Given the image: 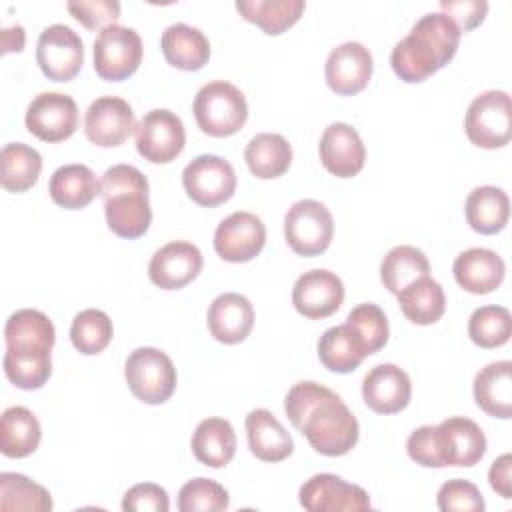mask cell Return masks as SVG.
I'll return each mask as SVG.
<instances>
[{"label": "cell", "instance_id": "obj_20", "mask_svg": "<svg viewBox=\"0 0 512 512\" xmlns=\"http://www.w3.org/2000/svg\"><path fill=\"white\" fill-rule=\"evenodd\" d=\"M202 270V252L184 240L164 244L154 252L148 264L152 284L162 290H178L190 284Z\"/></svg>", "mask_w": 512, "mask_h": 512}, {"label": "cell", "instance_id": "obj_9", "mask_svg": "<svg viewBox=\"0 0 512 512\" xmlns=\"http://www.w3.org/2000/svg\"><path fill=\"white\" fill-rule=\"evenodd\" d=\"M142 62V40L134 28L110 24L94 40V70L102 80L120 82L132 76Z\"/></svg>", "mask_w": 512, "mask_h": 512}, {"label": "cell", "instance_id": "obj_28", "mask_svg": "<svg viewBox=\"0 0 512 512\" xmlns=\"http://www.w3.org/2000/svg\"><path fill=\"white\" fill-rule=\"evenodd\" d=\"M48 192L58 206L80 210L100 194V182L86 164H64L50 176Z\"/></svg>", "mask_w": 512, "mask_h": 512}, {"label": "cell", "instance_id": "obj_12", "mask_svg": "<svg viewBox=\"0 0 512 512\" xmlns=\"http://www.w3.org/2000/svg\"><path fill=\"white\" fill-rule=\"evenodd\" d=\"M36 62L48 80L70 82L82 68L84 44L70 26L52 24L38 36Z\"/></svg>", "mask_w": 512, "mask_h": 512}, {"label": "cell", "instance_id": "obj_21", "mask_svg": "<svg viewBox=\"0 0 512 512\" xmlns=\"http://www.w3.org/2000/svg\"><path fill=\"white\" fill-rule=\"evenodd\" d=\"M318 152L322 166L338 178L356 176L366 162V148L362 138L346 122H332L322 132Z\"/></svg>", "mask_w": 512, "mask_h": 512}, {"label": "cell", "instance_id": "obj_10", "mask_svg": "<svg viewBox=\"0 0 512 512\" xmlns=\"http://www.w3.org/2000/svg\"><path fill=\"white\" fill-rule=\"evenodd\" d=\"M182 186L192 202L214 208L234 196L236 172L228 160L216 154H200L182 170Z\"/></svg>", "mask_w": 512, "mask_h": 512}, {"label": "cell", "instance_id": "obj_24", "mask_svg": "<svg viewBox=\"0 0 512 512\" xmlns=\"http://www.w3.org/2000/svg\"><path fill=\"white\" fill-rule=\"evenodd\" d=\"M454 278L460 288L470 294L494 292L506 274V264L490 248H468L460 252L452 264Z\"/></svg>", "mask_w": 512, "mask_h": 512}, {"label": "cell", "instance_id": "obj_32", "mask_svg": "<svg viewBox=\"0 0 512 512\" xmlns=\"http://www.w3.org/2000/svg\"><path fill=\"white\" fill-rule=\"evenodd\" d=\"M248 170L260 178L270 180L282 176L292 164V146L282 134L260 132L250 138L244 150Z\"/></svg>", "mask_w": 512, "mask_h": 512}, {"label": "cell", "instance_id": "obj_22", "mask_svg": "<svg viewBox=\"0 0 512 512\" xmlns=\"http://www.w3.org/2000/svg\"><path fill=\"white\" fill-rule=\"evenodd\" d=\"M362 398L376 414L402 412L412 398L410 376L396 364H378L362 380Z\"/></svg>", "mask_w": 512, "mask_h": 512}, {"label": "cell", "instance_id": "obj_3", "mask_svg": "<svg viewBox=\"0 0 512 512\" xmlns=\"http://www.w3.org/2000/svg\"><path fill=\"white\" fill-rule=\"evenodd\" d=\"M460 36V28L446 14H424L392 48L390 66L400 80L422 82L454 58Z\"/></svg>", "mask_w": 512, "mask_h": 512}, {"label": "cell", "instance_id": "obj_43", "mask_svg": "<svg viewBox=\"0 0 512 512\" xmlns=\"http://www.w3.org/2000/svg\"><path fill=\"white\" fill-rule=\"evenodd\" d=\"M436 502L442 512H482L484 510V498L478 486L462 478L444 482L438 490Z\"/></svg>", "mask_w": 512, "mask_h": 512}, {"label": "cell", "instance_id": "obj_13", "mask_svg": "<svg viewBox=\"0 0 512 512\" xmlns=\"http://www.w3.org/2000/svg\"><path fill=\"white\" fill-rule=\"evenodd\" d=\"M26 128L38 140L62 142L78 128V106L72 96L62 92H42L26 108Z\"/></svg>", "mask_w": 512, "mask_h": 512}, {"label": "cell", "instance_id": "obj_19", "mask_svg": "<svg viewBox=\"0 0 512 512\" xmlns=\"http://www.w3.org/2000/svg\"><path fill=\"white\" fill-rule=\"evenodd\" d=\"M374 70V60L370 50L360 42H344L326 58L324 76L332 92L340 96H352L362 92Z\"/></svg>", "mask_w": 512, "mask_h": 512}, {"label": "cell", "instance_id": "obj_37", "mask_svg": "<svg viewBox=\"0 0 512 512\" xmlns=\"http://www.w3.org/2000/svg\"><path fill=\"white\" fill-rule=\"evenodd\" d=\"M424 276H430V262L416 246H394L380 262V280L392 294H398L402 288Z\"/></svg>", "mask_w": 512, "mask_h": 512}, {"label": "cell", "instance_id": "obj_42", "mask_svg": "<svg viewBox=\"0 0 512 512\" xmlns=\"http://www.w3.org/2000/svg\"><path fill=\"white\" fill-rule=\"evenodd\" d=\"M228 506V490L210 478L188 480L178 492L180 512H222Z\"/></svg>", "mask_w": 512, "mask_h": 512}, {"label": "cell", "instance_id": "obj_44", "mask_svg": "<svg viewBox=\"0 0 512 512\" xmlns=\"http://www.w3.org/2000/svg\"><path fill=\"white\" fill-rule=\"evenodd\" d=\"M68 12L86 28H106L110 24H116L120 16V2L116 0H80V2H68Z\"/></svg>", "mask_w": 512, "mask_h": 512}, {"label": "cell", "instance_id": "obj_31", "mask_svg": "<svg viewBox=\"0 0 512 512\" xmlns=\"http://www.w3.org/2000/svg\"><path fill=\"white\" fill-rule=\"evenodd\" d=\"M42 438L38 418L26 406H10L0 416V452L6 458H26Z\"/></svg>", "mask_w": 512, "mask_h": 512}, {"label": "cell", "instance_id": "obj_29", "mask_svg": "<svg viewBox=\"0 0 512 512\" xmlns=\"http://www.w3.org/2000/svg\"><path fill=\"white\" fill-rule=\"evenodd\" d=\"M196 460L210 468H224L236 454V434L228 420L212 416L198 422L192 434Z\"/></svg>", "mask_w": 512, "mask_h": 512}, {"label": "cell", "instance_id": "obj_33", "mask_svg": "<svg viewBox=\"0 0 512 512\" xmlns=\"http://www.w3.org/2000/svg\"><path fill=\"white\" fill-rule=\"evenodd\" d=\"M318 358L330 372H354L366 358L364 346L348 324L328 328L318 340Z\"/></svg>", "mask_w": 512, "mask_h": 512}, {"label": "cell", "instance_id": "obj_26", "mask_svg": "<svg viewBox=\"0 0 512 512\" xmlns=\"http://www.w3.org/2000/svg\"><path fill=\"white\" fill-rule=\"evenodd\" d=\"M160 48L166 62L178 70H200L210 58V42L196 26L176 22L170 24L160 38Z\"/></svg>", "mask_w": 512, "mask_h": 512}, {"label": "cell", "instance_id": "obj_35", "mask_svg": "<svg viewBox=\"0 0 512 512\" xmlns=\"http://www.w3.org/2000/svg\"><path fill=\"white\" fill-rule=\"evenodd\" d=\"M306 8L304 0H238L236 10L240 16L262 32L276 36L294 26Z\"/></svg>", "mask_w": 512, "mask_h": 512}, {"label": "cell", "instance_id": "obj_36", "mask_svg": "<svg viewBox=\"0 0 512 512\" xmlns=\"http://www.w3.org/2000/svg\"><path fill=\"white\" fill-rule=\"evenodd\" d=\"M0 182L8 192L30 190L42 172V156L24 142H10L0 150Z\"/></svg>", "mask_w": 512, "mask_h": 512}, {"label": "cell", "instance_id": "obj_40", "mask_svg": "<svg viewBox=\"0 0 512 512\" xmlns=\"http://www.w3.org/2000/svg\"><path fill=\"white\" fill-rule=\"evenodd\" d=\"M512 316L504 306H480L468 318V336L480 348H498L510 340Z\"/></svg>", "mask_w": 512, "mask_h": 512}, {"label": "cell", "instance_id": "obj_46", "mask_svg": "<svg viewBox=\"0 0 512 512\" xmlns=\"http://www.w3.org/2000/svg\"><path fill=\"white\" fill-rule=\"evenodd\" d=\"M442 14H446L460 32H470L480 26L488 12V2L484 0H442L440 2Z\"/></svg>", "mask_w": 512, "mask_h": 512}, {"label": "cell", "instance_id": "obj_8", "mask_svg": "<svg viewBox=\"0 0 512 512\" xmlns=\"http://www.w3.org/2000/svg\"><path fill=\"white\" fill-rule=\"evenodd\" d=\"M334 236L330 210L312 198L294 202L284 216V238L292 252L304 258L322 254Z\"/></svg>", "mask_w": 512, "mask_h": 512}, {"label": "cell", "instance_id": "obj_14", "mask_svg": "<svg viewBox=\"0 0 512 512\" xmlns=\"http://www.w3.org/2000/svg\"><path fill=\"white\" fill-rule=\"evenodd\" d=\"M298 500L308 512H348L372 508L370 496L362 486L350 484L330 472L310 476L300 486Z\"/></svg>", "mask_w": 512, "mask_h": 512}, {"label": "cell", "instance_id": "obj_34", "mask_svg": "<svg viewBox=\"0 0 512 512\" xmlns=\"http://www.w3.org/2000/svg\"><path fill=\"white\" fill-rule=\"evenodd\" d=\"M398 304L402 314L420 326H428L434 324L442 318L444 310H446V296L442 286L430 278H418L412 284H408L406 288H402L398 294Z\"/></svg>", "mask_w": 512, "mask_h": 512}, {"label": "cell", "instance_id": "obj_15", "mask_svg": "<svg viewBox=\"0 0 512 512\" xmlns=\"http://www.w3.org/2000/svg\"><path fill=\"white\" fill-rule=\"evenodd\" d=\"M436 450L444 466H474L486 454V436L482 428L466 416H450L434 426Z\"/></svg>", "mask_w": 512, "mask_h": 512}, {"label": "cell", "instance_id": "obj_48", "mask_svg": "<svg viewBox=\"0 0 512 512\" xmlns=\"http://www.w3.org/2000/svg\"><path fill=\"white\" fill-rule=\"evenodd\" d=\"M488 482L492 490L504 500L512 498V456L508 452L492 462L488 470Z\"/></svg>", "mask_w": 512, "mask_h": 512}, {"label": "cell", "instance_id": "obj_11", "mask_svg": "<svg viewBox=\"0 0 512 512\" xmlns=\"http://www.w3.org/2000/svg\"><path fill=\"white\" fill-rule=\"evenodd\" d=\"M134 134L138 154L152 164H168L176 160L186 144L182 120L166 108L146 112L136 124Z\"/></svg>", "mask_w": 512, "mask_h": 512}, {"label": "cell", "instance_id": "obj_4", "mask_svg": "<svg viewBox=\"0 0 512 512\" xmlns=\"http://www.w3.org/2000/svg\"><path fill=\"white\" fill-rule=\"evenodd\" d=\"M108 228L126 240L140 238L152 222L148 180L132 164L110 166L100 180Z\"/></svg>", "mask_w": 512, "mask_h": 512}, {"label": "cell", "instance_id": "obj_30", "mask_svg": "<svg viewBox=\"0 0 512 512\" xmlns=\"http://www.w3.org/2000/svg\"><path fill=\"white\" fill-rule=\"evenodd\" d=\"M464 214L474 232L496 234L508 224V194L498 186H476L464 202Z\"/></svg>", "mask_w": 512, "mask_h": 512}, {"label": "cell", "instance_id": "obj_41", "mask_svg": "<svg viewBox=\"0 0 512 512\" xmlns=\"http://www.w3.org/2000/svg\"><path fill=\"white\" fill-rule=\"evenodd\" d=\"M346 324L360 338L366 356L376 354L388 342V320L378 304L366 302L354 306L346 316Z\"/></svg>", "mask_w": 512, "mask_h": 512}, {"label": "cell", "instance_id": "obj_47", "mask_svg": "<svg viewBox=\"0 0 512 512\" xmlns=\"http://www.w3.org/2000/svg\"><path fill=\"white\" fill-rule=\"evenodd\" d=\"M406 452L408 456L426 468H442L438 450H436V438H434V426L426 424L416 428L408 440H406Z\"/></svg>", "mask_w": 512, "mask_h": 512}, {"label": "cell", "instance_id": "obj_23", "mask_svg": "<svg viewBox=\"0 0 512 512\" xmlns=\"http://www.w3.org/2000/svg\"><path fill=\"white\" fill-rule=\"evenodd\" d=\"M254 326V308L250 300L238 292L216 296L208 308V330L222 344H240Z\"/></svg>", "mask_w": 512, "mask_h": 512}, {"label": "cell", "instance_id": "obj_2", "mask_svg": "<svg viewBox=\"0 0 512 512\" xmlns=\"http://www.w3.org/2000/svg\"><path fill=\"white\" fill-rule=\"evenodd\" d=\"M56 340L52 320L34 308L8 316L4 326V374L20 390L42 388L52 374V346Z\"/></svg>", "mask_w": 512, "mask_h": 512}, {"label": "cell", "instance_id": "obj_25", "mask_svg": "<svg viewBox=\"0 0 512 512\" xmlns=\"http://www.w3.org/2000/svg\"><path fill=\"white\" fill-rule=\"evenodd\" d=\"M246 436L250 452L264 462H282L294 450V440L282 422L266 408H256L246 416Z\"/></svg>", "mask_w": 512, "mask_h": 512}, {"label": "cell", "instance_id": "obj_39", "mask_svg": "<svg viewBox=\"0 0 512 512\" xmlns=\"http://www.w3.org/2000/svg\"><path fill=\"white\" fill-rule=\"evenodd\" d=\"M114 328L106 312L98 308H86L78 312L70 326V340L80 354H100L112 340Z\"/></svg>", "mask_w": 512, "mask_h": 512}, {"label": "cell", "instance_id": "obj_16", "mask_svg": "<svg viewBox=\"0 0 512 512\" xmlns=\"http://www.w3.org/2000/svg\"><path fill=\"white\" fill-rule=\"evenodd\" d=\"M266 244V226L260 216L238 210L226 216L214 232V250L226 262H248Z\"/></svg>", "mask_w": 512, "mask_h": 512}, {"label": "cell", "instance_id": "obj_6", "mask_svg": "<svg viewBox=\"0 0 512 512\" xmlns=\"http://www.w3.org/2000/svg\"><path fill=\"white\" fill-rule=\"evenodd\" d=\"M130 392L144 404H164L176 390V368L168 354L158 348H136L124 364Z\"/></svg>", "mask_w": 512, "mask_h": 512}, {"label": "cell", "instance_id": "obj_38", "mask_svg": "<svg viewBox=\"0 0 512 512\" xmlns=\"http://www.w3.org/2000/svg\"><path fill=\"white\" fill-rule=\"evenodd\" d=\"M0 510H26V512H50V492L30 480L24 474L2 472L0 474Z\"/></svg>", "mask_w": 512, "mask_h": 512}, {"label": "cell", "instance_id": "obj_45", "mask_svg": "<svg viewBox=\"0 0 512 512\" xmlns=\"http://www.w3.org/2000/svg\"><path fill=\"white\" fill-rule=\"evenodd\" d=\"M122 510L126 512H168V492L154 482H140L126 490L122 498Z\"/></svg>", "mask_w": 512, "mask_h": 512}, {"label": "cell", "instance_id": "obj_27", "mask_svg": "<svg viewBox=\"0 0 512 512\" xmlns=\"http://www.w3.org/2000/svg\"><path fill=\"white\" fill-rule=\"evenodd\" d=\"M472 392L480 410L508 420L512 414V362L498 360L484 366L474 376Z\"/></svg>", "mask_w": 512, "mask_h": 512}, {"label": "cell", "instance_id": "obj_5", "mask_svg": "<svg viewBox=\"0 0 512 512\" xmlns=\"http://www.w3.org/2000/svg\"><path fill=\"white\" fill-rule=\"evenodd\" d=\"M192 110L198 128L214 138L236 134L248 120V104L244 94L226 80L204 84L196 92Z\"/></svg>", "mask_w": 512, "mask_h": 512}, {"label": "cell", "instance_id": "obj_7", "mask_svg": "<svg viewBox=\"0 0 512 512\" xmlns=\"http://www.w3.org/2000/svg\"><path fill=\"white\" fill-rule=\"evenodd\" d=\"M468 140L486 150L502 148L512 138V104L504 90H486L478 94L464 116Z\"/></svg>", "mask_w": 512, "mask_h": 512}, {"label": "cell", "instance_id": "obj_1", "mask_svg": "<svg viewBox=\"0 0 512 512\" xmlns=\"http://www.w3.org/2000/svg\"><path fill=\"white\" fill-rule=\"evenodd\" d=\"M284 412L318 454L344 456L358 442L356 416L336 392L318 382H296L284 398Z\"/></svg>", "mask_w": 512, "mask_h": 512}, {"label": "cell", "instance_id": "obj_18", "mask_svg": "<svg viewBox=\"0 0 512 512\" xmlns=\"http://www.w3.org/2000/svg\"><path fill=\"white\" fill-rule=\"evenodd\" d=\"M344 302L342 280L324 268H314L296 278L292 286V304L298 314L310 320L332 316Z\"/></svg>", "mask_w": 512, "mask_h": 512}, {"label": "cell", "instance_id": "obj_17", "mask_svg": "<svg viewBox=\"0 0 512 512\" xmlns=\"http://www.w3.org/2000/svg\"><path fill=\"white\" fill-rule=\"evenodd\" d=\"M134 130L136 118L132 106L124 98L100 96L86 110L84 134L100 148L124 144Z\"/></svg>", "mask_w": 512, "mask_h": 512}]
</instances>
